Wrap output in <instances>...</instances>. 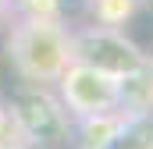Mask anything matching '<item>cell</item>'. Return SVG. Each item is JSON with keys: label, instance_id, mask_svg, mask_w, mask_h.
Masks as SVG:
<instances>
[{"label": "cell", "instance_id": "obj_6", "mask_svg": "<svg viewBox=\"0 0 153 149\" xmlns=\"http://www.w3.org/2000/svg\"><path fill=\"white\" fill-rule=\"evenodd\" d=\"M0 29H4V11H0Z\"/></svg>", "mask_w": 153, "mask_h": 149}, {"label": "cell", "instance_id": "obj_7", "mask_svg": "<svg viewBox=\"0 0 153 149\" xmlns=\"http://www.w3.org/2000/svg\"><path fill=\"white\" fill-rule=\"evenodd\" d=\"M150 103H153V89H150Z\"/></svg>", "mask_w": 153, "mask_h": 149}, {"label": "cell", "instance_id": "obj_3", "mask_svg": "<svg viewBox=\"0 0 153 149\" xmlns=\"http://www.w3.org/2000/svg\"><path fill=\"white\" fill-rule=\"evenodd\" d=\"M57 85H61L64 107L75 117H96V114H111L114 107H121V78H111L75 60L64 68Z\"/></svg>", "mask_w": 153, "mask_h": 149}, {"label": "cell", "instance_id": "obj_1", "mask_svg": "<svg viewBox=\"0 0 153 149\" xmlns=\"http://www.w3.org/2000/svg\"><path fill=\"white\" fill-rule=\"evenodd\" d=\"M7 60L18 71L22 82H57L64 68L71 64L68 50V32L57 18L50 14H29L7 32Z\"/></svg>", "mask_w": 153, "mask_h": 149}, {"label": "cell", "instance_id": "obj_4", "mask_svg": "<svg viewBox=\"0 0 153 149\" xmlns=\"http://www.w3.org/2000/svg\"><path fill=\"white\" fill-rule=\"evenodd\" d=\"M7 110L18 121V128H22V135L29 142H57V139L68 135V117H64V110L50 96L36 92V89L32 92H18Z\"/></svg>", "mask_w": 153, "mask_h": 149}, {"label": "cell", "instance_id": "obj_5", "mask_svg": "<svg viewBox=\"0 0 153 149\" xmlns=\"http://www.w3.org/2000/svg\"><path fill=\"white\" fill-rule=\"evenodd\" d=\"M89 7H93L96 25L117 29V25H125V21L139 11V0H89Z\"/></svg>", "mask_w": 153, "mask_h": 149}, {"label": "cell", "instance_id": "obj_2", "mask_svg": "<svg viewBox=\"0 0 153 149\" xmlns=\"http://www.w3.org/2000/svg\"><path fill=\"white\" fill-rule=\"evenodd\" d=\"M68 50H71L75 64H85L93 71H103L111 78H121V82L139 74V71H146L143 50L132 39H125L117 29L96 25V29H85L78 36H68Z\"/></svg>", "mask_w": 153, "mask_h": 149}]
</instances>
